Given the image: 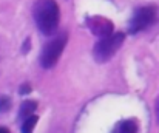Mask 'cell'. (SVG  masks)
<instances>
[{"label":"cell","mask_w":159,"mask_h":133,"mask_svg":"<svg viewBox=\"0 0 159 133\" xmlns=\"http://www.w3.org/2000/svg\"><path fill=\"white\" fill-rule=\"evenodd\" d=\"M37 108V102L33 101V99H28V101H23L22 105H20V110H19V116L20 118H28L31 115H34Z\"/></svg>","instance_id":"6"},{"label":"cell","mask_w":159,"mask_h":133,"mask_svg":"<svg viewBox=\"0 0 159 133\" xmlns=\"http://www.w3.org/2000/svg\"><path fill=\"white\" fill-rule=\"evenodd\" d=\"M37 28L45 36H53L59 26V5L56 0H37L33 9Z\"/></svg>","instance_id":"1"},{"label":"cell","mask_w":159,"mask_h":133,"mask_svg":"<svg viewBox=\"0 0 159 133\" xmlns=\"http://www.w3.org/2000/svg\"><path fill=\"white\" fill-rule=\"evenodd\" d=\"M9 107H11V99H9V97H6V96L0 97V112L3 113V112L9 110Z\"/></svg>","instance_id":"9"},{"label":"cell","mask_w":159,"mask_h":133,"mask_svg":"<svg viewBox=\"0 0 159 133\" xmlns=\"http://www.w3.org/2000/svg\"><path fill=\"white\" fill-rule=\"evenodd\" d=\"M68 40V34L66 33H60L59 36L53 37L48 44L43 46L42 54H40V64L43 68H51L56 65L57 59L60 57L65 45Z\"/></svg>","instance_id":"3"},{"label":"cell","mask_w":159,"mask_h":133,"mask_svg":"<svg viewBox=\"0 0 159 133\" xmlns=\"http://www.w3.org/2000/svg\"><path fill=\"white\" fill-rule=\"evenodd\" d=\"M119 132L120 133H136L138 132V124L136 121H124L119 127Z\"/></svg>","instance_id":"8"},{"label":"cell","mask_w":159,"mask_h":133,"mask_svg":"<svg viewBox=\"0 0 159 133\" xmlns=\"http://www.w3.org/2000/svg\"><path fill=\"white\" fill-rule=\"evenodd\" d=\"M124 39H125L124 33H114L108 37L101 39L94 45V59L101 64L110 60L116 54V51L120 48V45L124 44Z\"/></svg>","instance_id":"2"},{"label":"cell","mask_w":159,"mask_h":133,"mask_svg":"<svg viewBox=\"0 0 159 133\" xmlns=\"http://www.w3.org/2000/svg\"><path fill=\"white\" fill-rule=\"evenodd\" d=\"M37 121H39V118H37L36 115L28 116V118L25 119L23 126H22V133H33L34 127H36V124H37Z\"/></svg>","instance_id":"7"},{"label":"cell","mask_w":159,"mask_h":133,"mask_svg":"<svg viewBox=\"0 0 159 133\" xmlns=\"http://www.w3.org/2000/svg\"><path fill=\"white\" fill-rule=\"evenodd\" d=\"M156 20V9L153 6H144L141 9L136 11V14L133 16L131 22H130V28L128 31L131 34L139 33L145 28H148L153 22Z\"/></svg>","instance_id":"4"},{"label":"cell","mask_w":159,"mask_h":133,"mask_svg":"<svg viewBox=\"0 0 159 133\" xmlns=\"http://www.w3.org/2000/svg\"><path fill=\"white\" fill-rule=\"evenodd\" d=\"M30 91H31L30 84H23V85L20 87V94H26V93H30Z\"/></svg>","instance_id":"10"},{"label":"cell","mask_w":159,"mask_h":133,"mask_svg":"<svg viewBox=\"0 0 159 133\" xmlns=\"http://www.w3.org/2000/svg\"><path fill=\"white\" fill-rule=\"evenodd\" d=\"M0 133H9V130L5 129V127H0Z\"/></svg>","instance_id":"11"},{"label":"cell","mask_w":159,"mask_h":133,"mask_svg":"<svg viewBox=\"0 0 159 133\" xmlns=\"http://www.w3.org/2000/svg\"><path fill=\"white\" fill-rule=\"evenodd\" d=\"M87 25H88L90 31H91L94 36L101 37V39L111 36V34H113V30H114L113 22H111V20H108V19H105V17H101V16L88 17Z\"/></svg>","instance_id":"5"}]
</instances>
